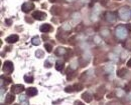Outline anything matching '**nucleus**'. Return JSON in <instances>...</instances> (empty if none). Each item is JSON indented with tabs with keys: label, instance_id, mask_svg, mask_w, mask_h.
<instances>
[{
	"label": "nucleus",
	"instance_id": "obj_16",
	"mask_svg": "<svg viewBox=\"0 0 131 105\" xmlns=\"http://www.w3.org/2000/svg\"><path fill=\"white\" fill-rule=\"evenodd\" d=\"M73 87H74V90H75V91H81V90L84 88L83 85H82L81 83H76Z\"/></svg>",
	"mask_w": 131,
	"mask_h": 105
},
{
	"label": "nucleus",
	"instance_id": "obj_30",
	"mask_svg": "<svg viewBox=\"0 0 131 105\" xmlns=\"http://www.w3.org/2000/svg\"><path fill=\"white\" fill-rule=\"evenodd\" d=\"M75 105H85V104L82 103L81 101H75Z\"/></svg>",
	"mask_w": 131,
	"mask_h": 105
},
{
	"label": "nucleus",
	"instance_id": "obj_20",
	"mask_svg": "<svg viewBox=\"0 0 131 105\" xmlns=\"http://www.w3.org/2000/svg\"><path fill=\"white\" fill-rule=\"evenodd\" d=\"M44 49H45L47 52H51V50H52V46H51L50 44L45 43V44H44Z\"/></svg>",
	"mask_w": 131,
	"mask_h": 105
},
{
	"label": "nucleus",
	"instance_id": "obj_7",
	"mask_svg": "<svg viewBox=\"0 0 131 105\" xmlns=\"http://www.w3.org/2000/svg\"><path fill=\"white\" fill-rule=\"evenodd\" d=\"M18 39H19V37H18V35H16V34H12V35H10V36H8L6 39H5V41L6 42H8V43H15V42H17L18 41Z\"/></svg>",
	"mask_w": 131,
	"mask_h": 105
},
{
	"label": "nucleus",
	"instance_id": "obj_18",
	"mask_svg": "<svg viewBox=\"0 0 131 105\" xmlns=\"http://www.w3.org/2000/svg\"><path fill=\"white\" fill-rule=\"evenodd\" d=\"M31 41H32V44H33V45H39V44H40V41H39V38H38L37 36H35V37H33V38L31 39Z\"/></svg>",
	"mask_w": 131,
	"mask_h": 105
},
{
	"label": "nucleus",
	"instance_id": "obj_31",
	"mask_svg": "<svg viewBox=\"0 0 131 105\" xmlns=\"http://www.w3.org/2000/svg\"><path fill=\"white\" fill-rule=\"evenodd\" d=\"M107 105H118V103L116 101H112V102H109Z\"/></svg>",
	"mask_w": 131,
	"mask_h": 105
},
{
	"label": "nucleus",
	"instance_id": "obj_25",
	"mask_svg": "<svg viewBox=\"0 0 131 105\" xmlns=\"http://www.w3.org/2000/svg\"><path fill=\"white\" fill-rule=\"evenodd\" d=\"M103 97V95H101V94H99L98 92H96L95 94H94V98L96 99V100H100L101 98Z\"/></svg>",
	"mask_w": 131,
	"mask_h": 105
},
{
	"label": "nucleus",
	"instance_id": "obj_15",
	"mask_svg": "<svg viewBox=\"0 0 131 105\" xmlns=\"http://www.w3.org/2000/svg\"><path fill=\"white\" fill-rule=\"evenodd\" d=\"M126 73H127V69H126V68H121V69L117 72V76H119V77H123Z\"/></svg>",
	"mask_w": 131,
	"mask_h": 105
},
{
	"label": "nucleus",
	"instance_id": "obj_17",
	"mask_svg": "<svg viewBox=\"0 0 131 105\" xmlns=\"http://www.w3.org/2000/svg\"><path fill=\"white\" fill-rule=\"evenodd\" d=\"M24 80H25V82H27V83H32L33 82V77L32 76H28V75H25L24 76Z\"/></svg>",
	"mask_w": 131,
	"mask_h": 105
},
{
	"label": "nucleus",
	"instance_id": "obj_39",
	"mask_svg": "<svg viewBox=\"0 0 131 105\" xmlns=\"http://www.w3.org/2000/svg\"><path fill=\"white\" fill-rule=\"evenodd\" d=\"M13 105H19V104H13Z\"/></svg>",
	"mask_w": 131,
	"mask_h": 105
},
{
	"label": "nucleus",
	"instance_id": "obj_33",
	"mask_svg": "<svg viewBox=\"0 0 131 105\" xmlns=\"http://www.w3.org/2000/svg\"><path fill=\"white\" fill-rule=\"evenodd\" d=\"M101 4L106 5V4H107V0H101Z\"/></svg>",
	"mask_w": 131,
	"mask_h": 105
},
{
	"label": "nucleus",
	"instance_id": "obj_8",
	"mask_svg": "<svg viewBox=\"0 0 131 105\" xmlns=\"http://www.w3.org/2000/svg\"><path fill=\"white\" fill-rule=\"evenodd\" d=\"M14 99H15V97H14V94H13V93L7 94L6 97H5V104H11V103H13Z\"/></svg>",
	"mask_w": 131,
	"mask_h": 105
},
{
	"label": "nucleus",
	"instance_id": "obj_32",
	"mask_svg": "<svg viewBox=\"0 0 131 105\" xmlns=\"http://www.w3.org/2000/svg\"><path fill=\"white\" fill-rule=\"evenodd\" d=\"M126 28L128 29V31H131V24H127L126 25Z\"/></svg>",
	"mask_w": 131,
	"mask_h": 105
},
{
	"label": "nucleus",
	"instance_id": "obj_19",
	"mask_svg": "<svg viewBox=\"0 0 131 105\" xmlns=\"http://www.w3.org/2000/svg\"><path fill=\"white\" fill-rule=\"evenodd\" d=\"M74 75H75V73L71 69H69L68 70V74H67V78H68V79H72V78L74 77Z\"/></svg>",
	"mask_w": 131,
	"mask_h": 105
},
{
	"label": "nucleus",
	"instance_id": "obj_40",
	"mask_svg": "<svg viewBox=\"0 0 131 105\" xmlns=\"http://www.w3.org/2000/svg\"><path fill=\"white\" fill-rule=\"evenodd\" d=\"M32 1H35V0H32Z\"/></svg>",
	"mask_w": 131,
	"mask_h": 105
},
{
	"label": "nucleus",
	"instance_id": "obj_10",
	"mask_svg": "<svg viewBox=\"0 0 131 105\" xmlns=\"http://www.w3.org/2000/svg\"><path fill=\"white\" fill-rule=\"evenodd\" d=\"M93 95H91L90 93H88V92H86V93H83L82 94V98L86 101V102H91L92 100H93Z\"/></svg>",
	"mask_w": 131,
	"mask_h": 105
},
{
	"label": "nucleus",
	"instance_id": "obj_23",
	"mask_svg": "<svg viewBox=\"0 0 131 105\" xmlns=\"http://www.w3.org/2000/svg\"><path fill=\"white\" fill-rule=\"evenodd\" d=\"M35 54H36V56H37L38 58L43 57V52H42V51H40V50H37V51L35 52Z\"/></svg>",
	"mask_w": 131,
	"mask_h": 105
},
{
	"label": "nucleus",
	"instance_id": "obj_9",
	"mask_svg": "<svg viewBox=\"0 0 131 105\" xmlns=\"http://www.w3.org/2000/svg\"><path fill=\"white\" fill-rule=\"evenodd\" d=\"M50 11H51V13L54 15H60L62 13V8L59 7V6H52Z\"/></svg>",
	"mask_w": 131,
	"mask_h": 105
},
{
	"label": "nucleus",
	"instance_id": "obj_35",
	"mask_svg": "<svg viewBox=\"0 0 131 105\" xmlns=\"http://www.w3.org/2000/svg\"><path fill=\"white\" fill-rule=\"evenodd\" d=\"M5 22H6V23H7V24H8V25H11V23H12V22H11V20H10V19H6V20H5Z\"/></svg>",
	"mask_w": 131,
	"mask_h": 105
},
{
	"label": "nucleus",
	"instance_id": "obj_14",
	"mask_svg": "<svg viewBox=\"0 0 131 105\" xmlns=\"http://www.w3.org/2000/svg\"><path fill=\"white\" fill-rule=\"evenodd\" d=\"M66 53H67V50L65 48H63V47H59L57 49V51H56L57 55H62V54H66Z\"/></svg>",
	"mask_w": 131,
	"mask_h": 105
},
{
	"label": "nucleus",
	"instance_id": "obj_37",
	"mask_svg": "<svg viewBox=\"0 0 131 105\" xmlns=\"http://www.w3.org/2000/svg\"><path fill=\"white\" fill-rule=\"evenodd\" d=\"M42 38H43L44 40H45V39H48V37H47V36H45V35H42Z\"/></svg>",
	"mask_w": 131,
	"mask_h": 105
},
{
	"label": "nucleus",
	"instance_id": "obj_6",
	"mask_svg": "<svg viewBox=\"0 0 131 105\" xmlns=\"http://www.w3.org/2000/svg\"><path fill=\"white\" fill-rule=\"evenodd\" d=\"M51 30H52L51 25H50V24H48V23L42 24V25L40 26V31H41V32L46 33V32H49V31H51Z\"/></svg>",
	"mask_w": 131,
	"mask_h": 105
},
{
	"label": "nucleus",
	"instance_id": "obj_22",
	"mask_svg": "<svg viewBox=\"0 0 131 105\" xmlns=\"http://www.w3.org/2000/svg\"><path fill=\"white\" fill-rule=\"evenodd\" d=\"M99 94H101V95H103L104 93H105V87L104 86H101V87H99L98 88V91H97Z\"/></svg>",
	"mask_w": 131,
	"mask_h": 105
},
{
	"label": "nucleus",
	"instance_id": "obj_12",
	"mask_svg": "<svg viewBox=\"0 0 131 105\" xmlns=\"http://www.w3.org/2000/svg\"><path fill=\"white\" fill-rule=\"evenodd\" d=\"M56 69L58 71H62L64 69V61H62V60L57 61V63H56Z\"/></svg>",
	"mask_w": 131,
	"mask_h": 105
},
{
	"label": "nucleus",
	"instance_id": "obj_34",
	"mask_svg": "<svg viewBox=\"0 0 131 105\" xmlns=\"http://www.w3.org/2000/svg\"><path fill=\"white\" fill-rule=\"evenodd\" d=\"M25 21H26V22H29V23H32L33 20H32V19H28L27 17H26V18H25Z\"/></svg>",
	"mask_w": 131,
	"mask_h": 105
},
{
	"label": "nucleus",
	"instance_id": "obj_2",
	"mask_svg": "<svg viewBox=\"0 0 131 105\" xmlns=\"http://www.w3.org/2000/svg\"><path fill=\"white\" fill-rule=\"evenodd\" d=\"M2 70L5 73H11L13 71V63L11 61H5L3 64V68Z\"/></svg>",
	"mask_w": 131,
	"mask_h": 105
},
{
	"label": "nucleus",
	"instance_id": "obj_28",
	"mask_svg": "<svg viewBox=\"0 0 131 105\" xmlns=\"http://www.w3.org/2000/svg\"><path fill=\"white\" fill-rule=\"evenodd\" d=\"M69 43H71L72 45L75 44V37H72L71 39H69Z\"/></svg>",
	"mask_w": 131,
	"mask_h": 105
},
{
	"label": "nucleus",
	"instance_id": "obj_13",
	"mask_svg": "<svg viewBox=\"0 0 131 105\" xmlns=\"http://www.w3.org/2000/svg\"><path fill=\"white\" fill-rule=\"evenodd\" d=\"M116 15L114 14V13H107V20L109 21V22H114L115 20H116V17H115Z\"/></svg>",
	"mask_w": 131,
	"mask_h": 105
},
{
	"label": "nucleus",
	"instance_id": "obj_21",
	"mask_svg": "<svg viewBox=\"0 0 131 105\" xmlns=\"http://www.w3.org/2000/svg\"><path fill=\"white\" fill-rule=\"evenodd\" d=\"M65 91H66L67 93H72V92L75 91V90H74V87H73V86H67V87L65 88Z\"/></svg>",
	"mask_w": 131,
	"mask_h": 105
},
{
	"label": "nucleus",
	"instance_id": "obj_26",
	"mask_svg": "<svg viewBox=\"0 0 131 105\" xmlns=\"http://www.w3.org/2000/svg\"><path fill=\"white\" fill-rule=\"evenodd\" d=\"M83 27H84V26H83V24H80V25H79V26H77V28H76V30L78 31V32H80L82 29H83Z\"/></svg>",
	"mask_w": 131,
	"mask_h": 105
},
{
	"label": "nucleus",
	"instance_id": "obj_11",
	"mask_svg": "<svg viewBox=\"0 0 131 105\" xmlns=\"http://www.w3.org/2000/svg\"><path fill=\"white\" fill-rule=\"evenodd\" d=\"M26 93H27L28 96H34V95L37 94V90L34 87H30V88H28L27 90H26Z\"/></svg>",
	"mask_w": 131,
	"mask_h": 105
},
{
	"label": "nucleus",
	"instance_id": "obj_38",
	"mask_svg": "<svg viewBox=\"0 0 131 105\" xmlns=\"http://www.w3.org/2000/svg\"><path fill=\"white\" fill-rule=\"evenodd\" d=\"M130 64H131V60H130V61L128 62V65H130Z\"/></svg>",
	"mask_w": 131,
	"mask_h": 105
},
{
	"label": "nucleus",
	"instance_id": "obj_24",
	"mask_svg": "<svg viewBox=\"0 0 131 105\" xmlns=\"http://www.w3.org/2000/svg\"><path fill=\"white\" fill-rule=\"evenodd\" d=\"M124 90H125L126 92H129V91L131 90V83H128V84H126V85L124 86Z\"/></svg>",
	"mask_w": 131,
	"mask_h": 105
},
{
	"label": "nucleus",
	"instance_id": "obj_5",
	"mask_svg": "<svg viewBox=\"0 0 131 105\" xmlns=\"http://www.w3.org/2000/svg\"><path fill=\"white\" fill-rule=\"evenodd\" d=\"M24 90V86L21 85V84H16V85H13L11 87V92L13 94H17V93H20Z\"/></svg>",
	"mask_w": 131,
	"mask_h": 105
},
{
	"label": "nucleus",
	"instance_id": "obj_27",
	"mask_svg": "<svg viewBox=\"0 0 131 105\" xmlns=\"http://www.w3.org/2000/svg\"><path fill=\"white\" fill-rule=\"evenodd\" d=\"M44 67H46V68H50L51 65H50V63H49L48 61H45V62H44Z\"/></svg>",
	"mask_w": 131,
	"mask_h": 105
},
{
	"label": "nucleus",
	"instance_id": "obj_1",
	"mask_svg": "<svg viewBox=\"0 0 131 105\" xmlns=\"http://www.w3.org/2000/svg\"><path fill=\"white\" fill-rule=\"evenodd\" d=\"M116 35L119 39L123 40L125 39V37L127 36V30H126V27L124 26H118L116 28Z\"/></svg>",
	"mask_w": 131,
	"mask_h": 105
},
{
	"label": "nucleus",
	"instance_id": "obj_3",
	"mask_svg": "<svg viewBox=\"0 0 131 105\" xmlns=\"http://www.w3.org/2000/svg\"><path fill=\"white\" fill-rule=\"evenodd\" d=\"M21 9H22L23 12L27 13V12L31 11L32 9H34V5H33V3H31V2H25V3H23Z\"/></svg>",
	"mask_w": 131,
	"mask_h": 105
},
{
	"label": "nucleus",
	"instance_id": "obj_29",
	"mask_svg": "<svg viewBox=\"0 0 131 105\" xmlns=\"http://www.w3.org/2000/svg\"><path fill=\"white\" fill-rule=\"evenodd\" d=\"M114 96H115V94H114V93H113V92H111V93H109V94H108V95H107V97H108V98H109V99H110V98H113V97H114Z\"/></svg>",
	"mask_w": 131,
	"mask_h": 105
},
{
	"label": "nucleus",
	"instance_id": "obj_4",
	"mask_svg": "<svg viewBox=\"0 0 131 105\" xmlns=\"http://www.w3.org/2000/svg\"><path fill=\"white\" fill-rule=\"evenodd\" d=\"M32 17L36 20H43L46 18V14L44 12H41V11H34L32 13Z\"/></svg>",
	"mask_w": 131,
	"mask_h": 105
},
{
	"label": "nucleus",
	"instance_id": "obj_36",
	"mask_svg": "<svg viewBox=\"0 0 131 105\" xmlns=\"http://www.w3.org/2000/svg\"><path fill=\"white\" fill-rule=\"evenodd\" d=\"M49 1H50V2H52V3H54V2H59L60 0H49Z\"/></svg>",
	"mask_w": 131,
	"mask_h": 105
}]
</instances>
